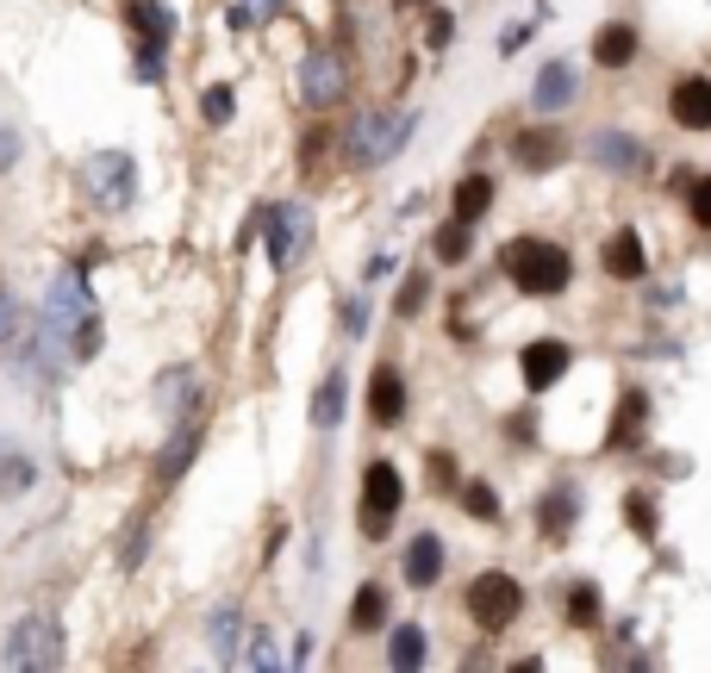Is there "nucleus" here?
Instances as JSON below:
<instances>
[{
  "mask_svg": "<svg viewBox=\"0 0 711 673\" xmlns=\"http://www.w3.org/2000/svg\"><path fill=\"white\" fill-rule=\"evenodd\" d=\"M81 193H88L100 212L137 206V162L125 150H88L81 156Z\"/></svg>",
  "mask_w": 711,
  "mask_h": 673,
  "instance_id": "7ed1b4c3",
  "label": "nucleus"
},
{
  "mask_svg": "<svg viewBox=\"0 0 711 673\" xmlns=\"http://www.w3.org/2000/svg\"><path fill=\"white\" fill-rule=\"evenodd\" d=\"M237 649H244V617H237V605H219L212 612V654L237 661Z\"/></svg>",
  "mask_w": 711,
  "mask_h": 673,
  "instance_id": "bb28decb",
  "label": "nucleus"
},
{
  "mask_svg": "<svg viewBox=\"0 0 711 673\" xmlns=\"http://www.w3.org/2000/svg\"><path fill=\"white\" fill-rule=\"evenodd\" d=\"M244 661H251V668H263V673L281 668V649H275V636H269V630H256L251 642H244Z\"/></svg>",
  "mask_w": 711,
  "mask_h": 673,
  "instance_id": "72a5a7b5",
  "label": "nucleus"
},
{
  "mask_svg": "<svg viewBox=\"0 0 711 673\" xmlns=\"http://www.w3.org/2000/svg\"><path fill=\"white\" fill-rule=\"evenodd\" d=\"M462 512L481 518V524H500V493L487 481H462Z\"/></svg>",
  "mask_w": 711,
  "mask_h": 673,
  "instance_id": "c85d7f7f",
  "label": "nucleus"
},
{
  "mask_svg": "<svg viewBox=\"0 0 711 673\" xmlns=\"http://www.w3.org/2000/svg\"><path fill=\"white\" fill-rule=\"evenodd\" d=\"M368 330V293H349V306H344V337H363Z\"/></svg>",
  "mask_w": 711,
  "mask_h": 673,
  "instance_id": "e433bc0d",
  "label": "nucleus"
},
{
  "mask_svg": "<svg viewBox=\"0 0 711 673\" xmlns=\"http://www.w3.org/2000/svg\"><path fill=\"white\" fill-rule=\"evenodd\" d=\"M424 661V630L419 624H400L393 630V668H419Z\"/></svg>",
  "mask_w": 711,
  "mask_h": 673,
  "instance_id": "7c9ffc66",
  "label": "nucleus"
},
{
  "mask_svg": "<svg viewBox=\"0 0 711 673\" xmlns=\"http://www.w3.org/2000/svg\"><path fill=\"white\" fill-rule=\"evenodd\" d=\"M443 561H449V549H443L437 530H424V537L406 542V586H419V593H431L443 580Z\"/></svg>",
  "mask_w": 711,
  "mask_h": 673,
  "instance_id": "9b49d317",
  "label": "nucleus"
},
{
  "mask_svg": "<svg viewBox=\"0 0 711 673\" xmlns=\"http://www.w3.org/2000/svg\"><path fill=\"white\" fill-rule=\"evenodd\" d=\"M132 25L144 32V44H169L175 38V13L163 0H132Z\"/></svg>",
  "mask_w": 711,
  "mask_h": 673,
  "instance_id": "a878e982",
  "label": "nucleus"
},
{
  "mask_svg": "<svg viewBox=\"0 0 711 673\" xmlns=\"http://www.w3.org/2000/svg\"><path fill=\"white\" fill-rule=\"evenodd\" d=\"M393 7H437V0H393Z\"/></svg>",
  "mask_w": 711,
  "mask_h": 673,
  "instance_id": "49530a36",
  "label": "nucleus"
},
{
  "mask_svg": "<svg viewBox=\"0 0 711 673\" xmlns=\"http://www.w3.org/2000/svg\"><path fill=\"white\" fill-rule=\"evenodd\" d=\"M512 156H519V169H556L562 156H568V137L562 132H524V137H512Z\"/></svg>",
  "mask_w": 711,
  "mask_h": 673,
  "instance_id": "aec40b11",
  "label": "nucleus"
},
{
  "mask_svg": "<svg viewBox=\"0 0 711 673\" xmlns=\"http://www.w3.org/2000/svg\"><path fill=\"white\" fill-rule=\"evenodd\" d=\"M13 162H20V132L0 125V169H13Z\"/></svg>",
  "mask_w": 711,
  "mask_h": 673,
  "instance_id": "79ce46f5",
  "label": "nucleus"
},
{
  "mask_svg": "<svg viewBox=\"0 0 711 673\" xmlns=\"http://www.w3.org/2000/svg\"><path fill=\"white\" fill-rule=\"evenodd\" d=\"M431 486H437V493H449V486H456V456H443V449H431Z\"/></svg>",
  "mask_w": 711,
  "mask_h": 673,
  "instance_id": "c9c22d12",
  "label": "nucleus"
},
{
  "mask_svg": "<svg viewBox=\"0 0 711 673\" xmlns=\"http://www.w3.org/2000/svg\"><path fill=\"white\" fill-rule=\"evenodd\" d=\"M524 38H531V25H506V38H500V51L512 57V51H524Z\"/></svg>",
  "mask_w": 711,
  "mask_h": 673,
  "instance_id": "c03bdc74",
  "label": "nucleus"
},
{
  "mask_svg": "<svg viewBox=\"0 0 711 673\" xmlns=\"http://www.w3.org/2000/svg\"><path fill=\"white\" fill-rule=\"evenodd\" d=\"M193 456H200V430H193V424H175V437L163 442V456H156V486H175Z\"/></svg>",
  "mask_w": 711,
  "mask_h": 673,
  "instance_id": "f3484780",
  "label": "nucleus"
},
{
  "mask_svg": "<svg viewBox=\"0 0 711 673\" xmlns=\"http://www.w3.org/2000/svg\"><path fill=\"white\" fill-rule=\"evenodd\" d=\"M7 661H13V668H25V673L63 668V630H57V617H44V612L20 617V624H13V636H7Z\"/></svg>",
  "mask_w": 711,
  "mask_h": 673,
  "instance_id": "423d86ee",
  "label": "nucleus"
},
{
  "mask_svg": "<svg viewBox=\"0 0 711 673\" xmlns=\"http://www.w3.org/2000/svg\"><path fill=\"white\" fill-rule=\"evenodd\" d=\"M95 312V300H88V281H81V269L57 274L51 281V293H44V312H38V362L57 368L63 356L76 362V325Z\"/></svg>",
  "mask_w": 711,
  "mask_h": 673,
  "instance_id": "f257e3e1",
  "label": "nucleus"
},
{
  "mask_svg": "<svg viewBox=\"0 0 711 673\" xmlns=\"http://www.w3.org/2000/svg\"><path fill=\"white\" fill-rule=\"evenodd\" d=\"M431 250H437V262H462V256H468V218H449V225H437Z\"/></svg>",
  "mask_w": 711,
  "mask_h": 673,
  "instance_id": "c756f323",
  "label": "nucleus"
},
{
  "mask_svg": "<svg viewBox=\"0 0 711 673\" xmlns=\"http://www.w3.org/2000/svg\"><path fill=\"white\" fill-rule=\"evenodd\" d=\"M349 94V63L337 57V51H312L307 63H300V100L307 106H337V100Z\"/></svg>",
  "mask_w": 711,
  "mask_h": 673,
  "instance_id": "1a4fd4ad",
  "label": "nucleus"
},
{
  "mask_svg": "<svg viewBox=\"0 0 711 673\" xmlns=\"http://www.w3.org/2000/svg\"><path fill=\"white\" fill-rule=\"evenodd\" d=\"M668 113H674V125H687V132H711V81L706 76L674 81Z\"/></svg>",
  "mask_w": 711,
  "mask_h": 673,
  "instance_id": "f8f14e48",
  "label": "nucleus"
},
{
  "mask_svg": "<svg viewBox=\"0 0 711 673\" xmlns=\"http://www.w3.org/2000/svg\"><path fill=\"white\" fill-rule=\"evenodd\" d=\"M100 349H107V325H100V312H88L76 325V362H95Z\"/></svg>",
  "mask_w": 711,
  "mask_h": 673,
  "instance_id": "2f4dec72",
  "label": "nucleus"
},
{
  "mask_svg": "<svg viewBox=\"0 0 711 673\" xmlns=\"http://www.w3.org/2000/svg\"><path fill=\"white\" fill-rule=\"evenodd\" d=\"M344 405H349V381L344 374H325L319 393H312V430H337L344 424Z\"/></svg>",
  "mask_w": 711,
  "mask_h": 673,
  "instance_id": "4be33fe9",
  "label": "nucleus"
},
{
  "mask_svg": "<svg viewBox=\"0 0 711 673\" xmlns=\"http://www.w3.org/2000/svg\"><path fill=\"white\" fill-rule=\"evenodd\" d=\"M624 518H631L636 530H643V537H649V530H655V512H649V500H636V493H631V500H624Z\"/></svg>",
  "mask_w": 711,
  "mask_h": 673,
  "instance_id": "a19ab883",
  "label": "nucleus"
},
{
  "mask_svg": "<svg viewBox=\"0 0 711 673\" xmlns=\"http://www.w3.org/2000/svg\"><path fill=\"white\" fill-rule=\"evenodd\" d=\"M575 512H580V493H575V486H568V481L549 486V493H543V505H537V530H543L549 542H562L568 530H575Z\"/></svg>",
  "mask_w": 711,
  "mask_h": 673,
  "instance_id": "4468645a",
  "label": "nucleus"
},
{
  "mask_svg": "<svg viewBox=\"0 0 711 673\" xmlns=\"http://www.w3.org/2000/svg\"><path fill=\"white\" fill-rule=\"evenodd\" d=\"M13 330H20V306H13V293L0 288V344H13Z\"/></svg>",
  "mask_w": 711,
  "mask_h": 673,
  "instance_id": "58836bf2",
  "label": "nucleus"
},
{
  "mask_svg": "<svg viewBox=\"0 0 711 673\" xmlns=\"http://www.w3.org/2000/svg\"><path fill=\"white\" fill-rule=\"evenodd\" d=\"M200 119H207V125H225L231 119V88H207V94H200Z\"/></svg>",
  "mask_w": 711,
  "mask_h": 673,
  "instance_id": "f704fd0d",
  "label": "nucleus"
},
{
  "mask_svg": "<svg viewBox=\"0 0 711 673\" xmlns=\"http://www.w3.org/2000/svg\"><path fill=\"white\" fill-rule=\"evenodd\" d=\"M587 150H593V162H606L612 175H636V169H643V144L624 137V132H593Z\"/></svg>",
  "mask_w": 711,
  "mask_h": 673,
  "instance_id": "6ab92c4d",
  "label": "nucleus"
},
{
  "mask_svg": "<svg viewBox=\"0 0 711 673\" xmlns=\"http://www.w3.org/2000/svg\"><path fill=\"white\" fill-rule=\"evenodd\" d=\"M381 624H387V586L381 580H363L356 586V605H349V630L368 636V630H381Z\"/></svg>",
  "mask_w": 711,
  "mask_h": 673,
  "instance_id": "5701e85b",
  "label": "nucleus"
},
{
  "mask_svg": "<svg viewBox=\"0 0 711 673\" xmlns=\"http://www.w3.org/2000/svg\"><path fill=\"white\" fill-rule=\"evenodd\" d=\"M599 262H606L612 281H636V274L649 269V256H643V237L636 232H612L606 237V250H599Z\"/></svg>",
  "mask_w": 711,
  "mask_h": 673,
  "instance_id": "2eb2a0df",
  "label": "nucleus"
},
{
  "mask_svg": "<svg viewBox=\"0 0 711 673\" xmlns=\"http://www.w3.org/2000/svg\"><path fill=\"white\" fill-rule=\"evenodd\" d=\"M506 274H512V288L519 293L549 300V293H562L568 281H575V262H568V250L549 244V237H519V244L506 250Z\"/></svg>",
  "mask_w": 711,
  "mask_h": 673,
  "instance_id": "f03ea898",
  "label": "nucleus"
},
{
  "mask_svg": "<svg viewBox=\"0 0 711 673\" xmlns=\"http://www.w3.org/2000/svg\"><path fill=\"white\" fill-rule=\"evenodd\" d=\"M419 132V113H400V119H387V113H368L349 125V144L344 156L349 162H363V169H375V162H393V156L406 150V137Z\"/></svg>",
  "mask_w": 711,
  "mask_h": 673,
  "instance_id": "20e7f679",
  "label": "nucleus"
},
{
  "mask_svg": "<svg viewBox=\"0 0 711 673\" xmlns=\"http://www.w3.org/2000/svg\"><path fill=\"white\" fill-rule=\"evenodd\" d=\"M225 20H231V32H244V25H256V7H244V0H237Z\"/></svg>",
  "mask_w": 711,
  "mask_h": 673,
  "instance_id": "a18cd8bd",
  "label": "nucleus"
},
{
  "mask_svg": "<svg viewBox=\"0 0 711 673\" xmlns=\"http://www.w3.org/2000/svg\"><path fill=\"white\" fill-rule=\"evenodd\" d=\"M312 244V206L307 200H281V206H269V262L281 274L307 256Z\"/></svg>",
  "mask_w": 711,
  "mask_h": 673,
  "instance_id": "0eeeda50",
  "label": "nucleus"
},
{
  "mask_svg": "<svg viewBox=\"0 0 711 673\" xmlns=\"http://www.w3.org/2000/svg\"><path fill=\"white\" fill-rule=\"evenodd\" d=\"M200 400V374L193 368H169L163 381H156V412L169 424H188V405Z\"/></svg>",
  "mask_w": 711,
  "mask_h": 673,
  "instance_id": "ddd939ff",
  "label": "nucleus"
},
{
  "mask_svg": "<svg viewBox=\"0 0 711 673\" xmlns=\"http://www.w3.org/2000/svg\"><path fill=\"white\" fill-rule=\"evenodd\" d=\"M519 612H524V586L512 574H481L468 586V617H475L481 630H506Z\"/></svg>",
  "mask_w": 711,
  "mask_h": 673,
  "instance_id": "6e6552de",
  "label": "nucleus"
},
{
  "mask_svg": "<svg viewBox=\"0 0 711 673\" xmlns=\"http://www.w3.org/2000/svg\"><path fill=\"white\" fill-rule=\"evenodd\" d=\"M643 418H649V393H624V405H618V418H612V442L618 449H631L636 442V430H643Z\"/></svg>",
  "mask_w": 711,
  "mask_h": 673,
  "instance_id": "cd10ccee",
  "label": "nucleus"
},
{
  "mask_svg": "<svg viewBox=\"0 0 711 673\" xmlns=\"http://www.w3.org/2000/svg\"><path fill=\"white\" fill-rule=\"evenodd\" d=\"M449 38H456V20H449V13L437 7V13H431V25H424V44H431V51H443Z\"/></svg>",
  "mask_w": 711,
  "mask_h": 673,
  "instance_id": "4c0bfd02",
  "label": "nucleus"
},
{
  "mask_svg": "<svg viewBox=\"0 0 711 673\" xmlns=\"http://www.w3.org/2000/svg\"><path fill=\"white\" fill-rule=\"evenodd\" d=\"M692 218H699V225H711V181H699V188H692Z\"/></svg>",
  "mask_w": 711,
  "mask_h": 673,
  "instance_id": "37998d69",
  "label": "nucleus"
},
{
  "mask_svg": "<svg viewBox=\"0 0 711 673\" xmlns=\"http://www.w3.org/2000/svg\"><path fill=\"white\" fill-rule=\"evenodd\" d=\"M400 505H406L400 468H393V462H368V474H363V537L381 542L387 530H393V518H400Z\"/></svg>",
  "mask_w": 711,
  "mask_h": 673,
  "instance_id": "39448f33",
  "label": "nucleus"
},
{
  "mask_svg": "<svg viewBox=\"0 0 711 673\" xmlns=\"http://www.w3.org/2000/svg\"><path fill=\"white\" fill-rule=\"evenodd\" d=\"M368 412L375 424H400L406 418V381L393 368H375V381H368Z\"/></svg>",
  "mask_w": 711,
  "mask_h": 673,
  "instance_id": "412c9836",
  "label": "nucleus"
},
{
  "mask_svg": "<svg viewBox=\"0 0 711 673\" xmlns=\"http://www.w3.org/2000/svg\"><path fill=\"white\" fill-rule=\"evenodd\" d=\"M568 362H575V356H568V344H556V337H537V344H531V349L519 356L524 386H531V393H543V386H556L562 374H568Z\"/></svg>",
  "mask_w": 711,
  "mask_h": 673,
  "instance_id": "9d476101",
  "label": "nucleus"
},
{
  "mask_svg": "<svg viewBox=\"0 0 711 673\" xmlns=\"http://www.w3.org/2000/svg\"><path fill=\"white\" fill-rule=\"evenodd\" d=\"M38 486V468H32V456L25 449H13V442H0V505L25 500Z\"/></svg>",
  "mask_w": 711,
  "mask_h": 673,
  "instance_id": "a211bd4d",
  "label": "nucleus"
},
{
  "mask_svg": "<svg viewBox=\"0 0 711 673\" xmlns=\"http://www.w3.org/2000/svg\"><path fill=\"white\" fill-rule=\"evenodd\" d=\"M631 57H636V32H631V25H599V38H593V63H599V69H624Z\"/></svg>",
  "mask_w": 711,
  "mask_h": 673,
  "instance_id": "b1692460",
  "label": "nucleus"
},
{
  "mask_svg": "<svg viewBox=\"0 0 711 673\" xmlns=\"http://www.w3.org/2000/svg\"><path fill=\"white\" fill-rule=\"evenodd\" d=\"M424 288H431L424 274H412V281H406V293H400V318H412V312L424 306Z\"/></svg>",
  "mask_w": 711,
  "mask_h": 673,
  "instance_id": "ea45409f",
  "label": "nucleus"
},
{
  "mask_svg": "<svg viewBox=\"0 0 711 673\" xmlns=\"http://www.w3.org/2000/svg\"><path fill=\"white\" fill-rule=\"evenodd\" d=\"M568 100H575V69L568 63H543L537 81H531V106L537 113H562Z\"/></svg>",
  "mask_w": 711,
  "mask_h": 673,
  "instance_id": "dca6fc26",
  "label": "nucleus"
},
{
  "mask_svg": "<svg viewBox=\"0 0 711 673\" xmlns=\"http://www.w3.org/2000/svg\"><path fill=\"white\" fill-rule=\"evenodd\" d=\"M493 212V175H468V181H456V218H487Z\"/></svg>",
  "mask_w": 711,
  "mask_h": 673,
  "instance_id": "393cba45",
  "label": "nucleus"
},
{
  "mask_svg": "<svg viewBox=\"0 0 711 673\" xmlns=\"http://www.w3.org/2000/svg\"><path fill=\"white\" fill-rule=\"evenodd\" d=\"M599 612H606V605H599V586L580 580L575 593H568V617H575V624H599Z\"/></svg>",
  "mask_w": 711,
  "mask_h": 673,
  "instance_id": "473e14b6",
  "label": "nucleus"
}]
</instances>
